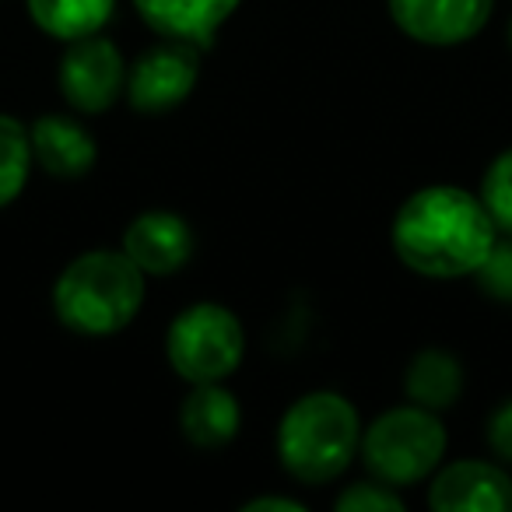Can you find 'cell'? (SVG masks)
<instances>
[{
  "label": "cell",
  "mask_w": 512,
  "mask_h": 512,
  "mask_svg": "<svg viewBox=\"0 0 512 512\" xmlns=\"http://www.w3.org/2000/svg\"><path fill=\"white\" fill-rule=\"evenodd\" d=\"M32 158L43 165L50 176L57 179H81L95 169V137L88 134V127H81L71 116L46 113L32 123Z\"/></svg>",
  "instance_id": "11"
},
{
  "label": "cell",
  "mask_w": 512,
  "mask_h": 512,
  "mask_svg": "<svg viewBox=\"0 0 512 512\" xmlns=\"http://www.w3.org/2000/svg\"><path fill=\"white\" fill-rule=\"evenodd\" d=\"M242 0H134L137 15L165 39L204 43Z\"/></svg>",
  "instance_id": "13"
},
{
  "label": "cell",
  "mask_w": 512,
  "mask_h": 512,
  "mask_svg": "<svg viewBox=\"0 0 512 512\" xmlns=\"http://www.w3.org/2000/svg\"><path fill=\"white\" fill-rule=\"evenodd\" d=\"M404 390L411 404L428 407V411H446L463 393V365L449 351L425 348L411 358L404 376Z\"/></svg>",
  "instance_id": "14"
},
{
  "label": "cell",
  "mask_w": 512,
  "mask_h": 512,
  "mask_svg": "<svg viewBox=\"0 0 512 512\" xmlns=\"http://www.w3.org/2000/svg\"><path fill=\"white\" fill-rule=\"evenodd\" d=\"M200 78L197 43L169 39L134 60L127 74V99L137 113H165L193 92Z\"/></svg>",
  "instance_id": "7"
},
{
  "label": "cell",
  "mask_w": 512,
  "mask_h": 512,
  "mask_svg": "<svg viewBox=\"0 0 512 512\" xmlns=\"http://www.w3.org/2000/svg\"><path fill=\"white\" fill-rule=\"evenodd\" d=\"M239 400L221 383H193L190 397L179 407V428L200 449H218L239 435Z\"/></svg>",
  "instance_id": "12"
},
{
  "label": "cell",
  "mask_w": 512,
  "mask_h": 512,
  "mask_svg": "<svg viewBox=\"0 0 512 512\" xmlns=\"http://www.w3.org/2000/svg\"><path fill=\"white\" fill-rule=\"evenodd\" d=\"M509 46H512V25H509Z\"/></svg>",
  "instance_id": "22"
},
{
  "label": "cell",
  "mask_w": 512,
  "mask_h": 512,
  "mask_svg": "<svg viewBox=\"0 0 512 512\" xmlns=\"http://www.w3.org/2000/svg\"><path fill=\"white\" fill-rule=\"evenodd\" d=\"M242 512H306V505L285 495H260V498H249L242 505Z\"/></svg>",
  "instance_id": "21"
},
{
  "label": "cell",
  "mask_w": 512,
  "mask_h": 512,
  "mask_svg": "<svg viewBox=\"0 0 512 512\" xmlns=\"http://www.w3.org/2000/svg\"><path fill=\"white\" fill-rule=\"evenodd\" d=\"M477 288L498 302H512V235L509 239H495L491 253L484 256V264L474 271Z\"/></svg>",
  "instance_id": "18"
},
{
  "label": "cell",
  "mask_w": 512,
  "mask_h": 512,
  "mask_svg": "<svg viewBox=\"0 0 512 512\" xmlns=\"http://www.w3.org/2000/svg\"><path fill=\"white\" fill-rule=\"evenodd\" d=\"M495 239L488 207L460 186H425L393 218V249L425 278H467L484 264Z\"/></svg>",
  "instance_id": "1"
},
{
  "label": "cell",
  "mask_w": 512,
  "mask_h": 512,
  "mask_svg": "<svg viewBox=\"0 0 512 512\" xmlns=\"http://www.w3.org/2000/svg\"><path fill=\"white\" fill-rule=\"evenodd\" d=\"M404 36L425 46H456L488 25L495 0H386Z\"/></svg>",
  "instance_id": "8"
},
{
  "label": "cell",
  "mask_w": 512,
  "mask_h": 512,
  "mask_svg": "<svg viewBox=\"0 0 512 512\" xmlns=\"http://www.w3.org/2000/svg\"><path fill=\"white\" fill-rule=\"evenodd\" d=\"M481 204L488 207L498 232L512 235V148H505L484 172Z\"/></svg>",
  "instance_id": "17"
},
{
  "label": "cell",
  "mask_w": 512,
  "mask_h": 512,
  "mask_svg": "<svg viewBox=\"0 0 512 512\" xmlns=\"http://www.w3.org/2000/svg\"><path fill=\"white\" fill-rule=\"evenodd\" d=\"M362 446L358 411L334 390L299 397L278 425L281 467L302 484H330L351 467Z\"/></svg>",
  "instance_id": "3"
},
{
  "label": "cell",
  "mask_w": 512,
  "mask_h": 512,
  "mask_svg": "<svg viewBox=\"0 0 512 512\" xmlns=\"http://www.w3.org/2000/svg\"><path fill=\"white\" fill-rule=\"evenodd\" d=\"M435 512H512V477L484 460H456L428 488Z\"/></svg>",
  "instance_id": "9"
},
{
  "label": "cell",
  "mask_w": 512,
  "mask_h": 512,
  "mask_svg": "<svg viewBox=\"0 0 512 512\" xmlns=\"http://www.w3.org/2000/svg\"><path fill=\"white\" fill-rule=\"evenodd\" d=\"M144 306V271L127 253L92 249L64 267L53 285V313L67 330L109 337Z\"/></svg>",
  "instance_id": "2"
},
{
  "label": "cell",
  "mask_w": 512,
  "mask_h": 512,
  "mask_svg": "<svg viewBox=\"0 0 512 512\" xmlns=\"http://www.w3.org/2000/svg\"><path fill=\"white\" fill-rule=\"evenodd\" d=\"M246 334L232 309L218 302H197L172 320L165 334V355L186 383H221L242 362Z\"/></svg>",
  "instance_id": "5"
},
{
  "label": "cell",
  "mask_w": 512,
  "mask_h": 512,
  "mask_svg": "<svg viewBox=\"0 0 512 512\" xmlns=\"http://www.w3.org/2000/svg\"><path fill=\"white\" fill-rule=\"evenodd\" d=\"M29 165H32L29 127L22 120H15V116L0 113V207H8L25 190Z\"/></svg>",
  "instance_id": "16"
},
{
  "label": "cell",
  "mask_w": 512,
  "mask_h": 512,
  "mask_svg": "<svg viewBox=\"0 0 512 512\" xmlns=\"http://www.w3.org/2000/svg\"><path fill=\"white\" fill-rule=\"evenodd\" d=\"M358 449L376 481L390 484V488H411L442 463L446 428L428 407H393L372 421Z\"/></svg>",
  "instance_id": "4"
},
{
  "label": "cell",
  "mask_w": 512,
  "mask_h": 512,
  "mask_svg": "<svg viewBox=\"0 0 512 512\" xmlns=\"http://www.w3.org/2000/svg\"><path fill=\"white\" fill-rule=\"evenodd\" d=\"M337 512H404V498L397 495V488L383 481H358L348 491H341L334 502Z\"/></svg>",
  "instance_id": "19"
},
{
  "label": "cell",
  "mask_w": 512,
  "mask_h": 512,
  "mask_svg": "<svg viewBox=\"0 0 512 512\" xmlns=\"http://www.w3.org/2000/svg\"><path fill=\"white\" fill-rule=\"evenodd\" d=\"M116 0H29V15L46 36L74 39L95 36L106 29V22L113 18Z\"/></svg>",
  "instance_id": "15"
},
{
  "label": "cell",
  "mask_w": 512,
  "mask_h": 512,
  "mask_svg": "<svg viewBox=\"0 0 512 512\" xmlns=\"http://www.w3.org/2000/svg\"><path fill=\"white\" fill-rule=\"evenodd\" d=\"M123 253L144 274H176L193 256V228L172 211H144L123 232Z\"/></svg>",
  "instance_id": "10"
},
{
  "label": "cell",
  "mask_w": 512,
  "mask_h": 512,
  "mask_svg": "<svg viewBox=\"0 0 512 512\" xmlns=\"http://www.w3.org/2000/svg\"><path fill=\"white\" fill-rule=\"evenodd\" d=\"M60 92L78 113H106L116 99H120L123 85H127V67H123V53L106 36H85L74 39L67 46L64 60H60Z\"/></svg>",
  "instance_id": "6"
},
{
  "label": "cell",
  "mask_w": 512,
  "mask_h": 512,
  "mask_svg": "<svg viewBox=\"0 0 512 512\" xmlns=\"http://www.w3.org/2000/svg\"><path fill=\"white\" fill-rule=\"evenodd\" d=\"M488 446L498 460L512 463V400H502V404L491 411L488 418Z\"/></svg>",
  "instance_id": "20"
}]
</instances>
